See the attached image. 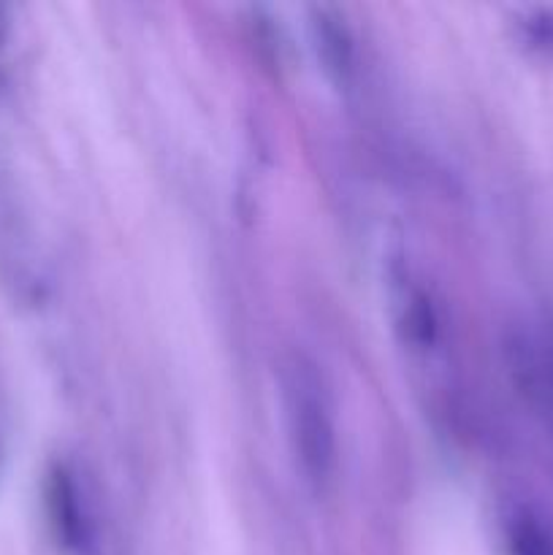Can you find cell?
Masks as SVG:
<instances>
[{
    "instance_id": "obj_4",
    "label": "cell",
    "mask_w": 553,
    "mask_h": 555,
    "mask_svg": "<svg viewBox=\"0 0 553 555\" xmlns=\"http://www.w3.org/2000/svg\"><path fill=\"white\" fill-rule=\"evenodd\" d=\"M513 555H553V531L531 513H518L510 524Z\"/></svg>"
},
{
    "instance_id": "obj_1",
    "label": "cell",
    "mask_w": 553,
    "mask_h": 555,
    "mask_svg": "<svg viewBox=\"0 0 553 555\" xmlns=\"http://www.w3.org/2000/svg\"><path fill=\"white\" fill-rule=\"evenodd\" d=\"M282 401L298 472L318 493L329 491L339 466V437L331 388L312 358L296 352L285 363Z\"/></svg>"
},
{
    "instance_id": "obj_2",
    "label": "cell",
    "mask_w": 553,
    "mask_h": 555,
    "mask_svg": "<svg viewBox=\"0 0 553 555\" xmlns=\"http://www.w3.org/2000/svg\"><path fill=\"white\" fill-rule=\"evenodd\" d=\"M507 361L515 388L553 437V320L515 328L507 341Z\"/></svg>"
},
{
    "instance_id": "obj_3",
    "label": "cell",
    "mask_w": 553,
    "mask_h": 555,
    "mask_svg": "<svg viewBox=\"0 0 553 555\" xmlns=\"http://www.w3.org/2000/svg\"><path fill=\"white\" fill-rule=\"evenodd\" d=\"M74 480L65 469H54L49 477V507H52V520L57 537L63 540L65 547L70 551H81L87 545V529L85 518H81L79 502H76Z\"/></svg>"
},
{
    "instance_id": "obj_5",
    "label": "cell",
    "mask_w": 553,
    "mask_h": 555,
    "mask_svg": "<svg viewBox=\"0 0 553 555\" xmlns=\"http://www.w3.org/2000/svg\"><path fill=\"white\" fill-rule=\"evenodd\" d=\"M518 38L526 49L553 60V9L526 11L518 20Z\"/></svg>"
}]
</instances>
